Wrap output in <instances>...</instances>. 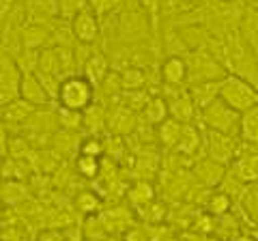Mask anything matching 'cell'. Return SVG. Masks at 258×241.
<instances>
[{"instance_id":"1","label":"cell","mask_w":258,"mask_h":241,"mask_svg":"<svg viewBox=\"0 0 258 241\" xmlns=\"http://www.w3.org/2000/svg\"><path fill=\"white\" fill-rule=\"evenodd\" d=\"M217 97L224 103H228L232 110L245 112L249 108L258 106V88L243 78L226 74L220 80V95H217Z\"/></svg>"},{"instance_id":"2","label":"cell","mask_w":258,"mask_h":241,"mask_svg":"<svg viewBox=\"0 0 258 241\" xmlns=\"http://www.w3.org/2000/svg\"><path fill=\"white\" fill-rule=\"evenodd\" d=\"M93 99H95V86L84 76H67L60 80L58 93H56L58 108L82 112L91 106Z\"/></svg>"},{"instance_id":"3","label":"cell","mask_w":258,"mask_h":241,"mask_svg":"<svg viewBox=\"0 0 258 241\" xmlns=\"http://www.w3.org/2000/svg\"><path fill=\"white\" fill-rule=\"evenodd\" d=\"M200 116H203V123L209 127V132H220V134H230V136L239 134L241 112L232 110L220 97L213 99L209 106L200 110Z\"/></svg>"},{"instance_id":"4","label":"cell","mask_w":258,"mask_h":241,"mask_svg":"<svg viewBox=\"0 0 258 241\" xmlns=\"http://www.w3.org/2000/svg\"><path fill=\"white\" fill-rule=\"evenodd\" d=\"M185 63H187V82L189 84L209 82V80H222L226 76V69L220 65V61L203 50L191 52Z\"/></svg>"},{"instance_id":"5","label":"cell","mask_w":258,"mask_h":241,"mask_svg":"<svg viewBox=\"0 0 258 241\" xmlns=\"http://www.w3.org/2000/svg\"><path fill=\"white\" fill-rule=\"evenodd\" d=\"M230 174L243 186L258 183V147L239 140L237 155L230 162Z\"/></svg>"},{"instance_id":"6","label":"cell","mask_w":258,"mask_h":241,"mask_svg":"<svg viewBox=\"0 0 258 241\" xmlns=\"http://www.w3.org/2000/svg\"><path fill=\"white\" fill-rule=\"evenodd\" d=\"M20 78L22 69L15 58L9 52L0 50V108L9 106L20 97Z\"/></svg>"},{"instance_id":"7","label":"cell","mask_w":258,"mask_h":241,"mask_svg":"<svg viewBox=\"0 0 258 241\" xmlns=\"http://www.w3.org/2000/svg\"><path fill=\"white\" fill-rule=\"evenodd\" d=\"M237 149H239L237 136L220 134V132H209V138H207V153H209V157H211L213 162L222 164V166H228L232 159H235Z\"/></svg>"},{"instance_id":"8","label":"cell","mask_w":258,"mask_h":241,"mask_svg":"<svg viewBox=\"0 0 258 241\" xmlns=\"http://www.w3.org/2000/svg\"><path fill=\"white\" fill-rule=\"evenodd\" d=\"M69 22H71V35H74L78 43L91 45L99 39V18L93 11H86V9L80 11Z\"/></svg>"},{"instance_id":"9","label":"cell","mask_w":258,"mask_h":241,"mask_svg":"<svg viewBox=\"0 0 258 241\" xmlns=\"http://www.w3.org/2000/svg\"><path fill=\"white\" fill-rule=\"evenodd\" d=\"M138 127V116L132 108H127L125 103H120L114 110L108 114V120H106V130L112 134V136H129L136 132Z\"/></svg>"},{"instance_id":"10","label":"cell","mask_w":258,"mask_h":241,"mask_svg":"<svg viewBox=\"0 0 258 241\" xmlns=\"http://www.w3.org/2000/svg\"><path fill=\"white\" fill-rule=\"evenodd\" d=\"M20 99H24L26 103L35 108H41L47 103V93L41 84V80L35 71H22V78H20Z\"/></svg>"},{"instance_id":"11","label":"cell","mask_w":258,"mask_h":241,"mask_svg":"<svg viewBox=\"0 0 258 241\" xmlns=\"http://www.w3.org/2000/svg\"><path fill=\"white\" fill-rule=\"evenodd\" d=\"M168 103V116H172L174 120L179 123H191L194 114H196V106L189 97L187 91H174V93H168V97H164Z\"/></svg>"},{"instance_id":"12","label":"cell","mask_w":258,"mask_h":241,"mask_svg":"<svg viewBox=\"0 0 258 241\" xmlns=\"http://www.w3.org/2000/svg\"><path fill=\"white\" fill-rule=\"evenodd\" d=\"M194 174H196V179L200 183H205L207 188H215L220 186L226 176V166L213 162L211 157H205L200 159V162L194 166Z\"/></svg>"},{"instance_id":"13","label":"cell","mask_w":258,"mask_h":241,"mask_svg":"<svg viewBox=\"0 0 258 241\" xmlns=\"http://www.w3.org/2000/svg\"><path fill=\"white\" fill-rule=\"evenodd\" d=\"M161 80L166 86H181L187 82V63L181 56H168L161 63Z\"/></svg>"},{"instance_id":"14","label":"cell","mask_w":258,"mask_h":241,"mask_svg":"<svg viewBox=\"0 0 258 241\" xmlns=\"http://www.w3.org/2000/svg\"><path fill=\"white\" fill-rule=\"evenodd\" d=\"M187 93H189V97L194 101V106H196V110H203L213 99H217V95H220V80H209V82L189 84Z\"/></svg>"},{"instance_id":"15","label":"cell","mask_w":258,"mask_h":241,"mask_svg":"<svg viewBox=\"0 0 258 241\" xmlns=\"http://www.w3.org/2000/svg\"><path fill=\"white\" fill-rule=\"evenodd\" d=\"M241 39L245 41L247 50L258 58V9H254V7H249L243 13V20H241Z\"/></svg>"},{"instance_id":"16","label":"cell","mask_w":258,"mask_h":241,"mask_svg":"<svg viewBox=\"0 0 258 241\" xmlns=\"http://www.w3.org/2000/svg\"><path fill=\"white\" fill-rule=\"evenodd\" d=\"M200 147H203V134H200L198 127H194L191 123H185L183 130H181V138L176 142V151L179 155H185V157H191L196 155Z\"/></svg>"},{"instance_id":"17","label":"cell","mask_w":258,"mask_h":241,"mask_svg":"<svg viewBox=\"0 0 258 241\" xmlns=\"http://www.w3.org/2000/svg\"><path fill=\"white\" fill-rule=\"evenodd\" d=\"M110 74V65H108V58L103 54H91L88 61L84 63V78L91 82L95 88L101 86V82L108 78Z\"/></svg>"},{"instance_id":"18","label":"cell","mask_w":258,"mask_h":241,"mask_svg":"<svg viewBox=\"0 0 258 241\" xmlns=\"http://www.w3.org/2000/svg\"><path fill=\"white\" fill-rule=\"evenodd\" d=\"M106 120L108 114L99 103H91L86 110H82V127L88 132V136H99L106 130Z\"/></svg>"},{"instance_id":"19","label":"cell","mask_w":258,"mask_h":241,"mask_svg":"<svg viewBox=\"0 0 258 241\" xmlns=\"http://www.w3.org/2000/svg\"><path fill=\"white\" fill-rule=\"evenodd\" d=\"M239 138L258 147V106L249 108L245 112H241V120H239Z\"/></svg>"},{"instance_id":"20","label":"cell","mask_w":258,"mask_h":241,"mask_svg":"<svg viewBox=\"0 0 258 241\" xmlns=\"http://www.w3.org/2000/svg\"><path fill=\"white\" fill-rule=\"evenodd\" d=\"M20 39H22L24 50H39V47H43L47 41H50V33H47V28L43 24L32 22L26 28H22Z\"/></svg>"},{"instance_id":"21","label":"cell","mask_w":258,"mask_h":241,"mask_svg":"<svg viewBox=\"0 0 258 241\" xmlns=\"http://www.w3.org/2000/svg\"><path fill=\"white\" fill-rule=\"evenodd\" d=\"M127 198H129V203H132L136 209H144L147 205H151L153 200H155V188H153L151 181L138 179L132 188H129Z\"/></svg>"},{"instance_id":"22","label":"cell","mask_w":258,"mask_h":241,"mask_svg":"<svg viewBox=\"0 0 258 241\" xmlns=\"http://www.w3.org/2000/svg\"><path fill=\"white\" fill-rule=\"evenodd\" d=\"M181 130H183V123L174 120L172 116L164 118L161 123L157 125V138L159 142L164 144V149H174L176 142L181 138Z\"/></svg>"},{"instance_id":"23","label":"cell","mask_w":258,"mask_h":241,"mask_svg":"<svg viewBox=\"0 0 258 241\" xmlns=\"http://www.w3.org/2000/svg\"><path fill=\"white\" fill-rule=\"evenodd\" d=\"M35 110H37L35 106H30V103L18 97L15 101H11L9 106L0 108V114H3V120H7V123H22V120H28V116Z\"/></svg>"},{"instance_id":"24","label":"cell","mask_w":258,"mask_h":241,"mask_svg":"<svg viewBox=\"0 0 258 241\" xmlns=\"http://www.w3.org/2000/svg\"><path fill=\"white\" fill-rule=\"evenodd\" d=\"M142 116H144V120H147L149 125L157 127L161 120L168 118V103H166V99L164 97H151L147 101V106L142 108Z\"/></svg>"},{"instance_id":"25","label":"cell","mask_w":258,"mask_h":241,"mask_svg":"<svg viewBox=\"0 0 258 241\" xmlns=\"http://www.w3.org/2000/svg\"><path fill=\"white\" fill-rule=\"evenodd\" d=\"M118 82L123 91H136V88H144L147 84V76L138 67H127L118 74Z\"/></svg>"},{"instance_id":"26","label":"cell","mask_w":258,"mask_h":241,"mask_svg":"<svg viewBox=\"0 0 258 241\" xmlns=\"http://www.w3.org/2000/svg\"><path fill=\"white\" fill-rule=\"evenodd\" d=\"M76 170L80 176L84 179H95L101 172V157H93V155H80L76 159Z\"/></svg>"},{"instance_id":"27","label":"cell","mask_w":258,"mask_h":241,"mask_svg":"<svg viewBox=\"0 0 258 241\" xmlns=\"http://www.w3.org/2000/svg\"><path fill=\"white\" fill-rule=\"evenodd\" d=\"M76 207H78L84 215H93V213H97V211L101 209V198L97 196L95 192L84 190V192H80V194H78V198H76Z\"/></svg>"},{"instance_id":"28","label":"cell","mask_w":258,"mask_h":241,"mask_svg":"<svg viewBox=\"0 0 258 241\" xmlns=\"http://www.w3.org/2000/svg\"><path fill=\"white\" fill-rule=\"evenodd\" d=\"M58 125L67 132H76L82 127V112L76 110H67V108H58Z\"/></svg>"},{"instance_id":"29","label":"cell","mask_w":258,"mask_h":241,"mask_svg":"<svg viewBox=\"0 0 258 241\" xmlns=\"http://www.w3.org/2000/svg\"><path fill=\"white\" fill-rule=\"evenodd\" d=\"M207 207L213 215H226L232 207V198L226 194V192H215V194H211V198H209Z\"/></svg>"},{"instance_id":"30","label":"cell","mask_w":258,"mask_h":241,"mask_svg":"<svg viewBox=\"0 0 258 241\" xmlns=\"http://www.w3.org/2000/svg\"><path fill=\"white\" fill-rule=\"evenodd\" d=\"M80 155H93V157H103V140L99 136H88L80 142Z\"/></svg>"},{"instance_id":"31","label":"cell","mask_w":258,"mask_h":241,"mask_svg":"<svg viewBox=\"0 0 258 241\" xmlns=\"http://www.w3.org/2000/svg\"><path fill=\"white\" fill-rule=\"evenodd\" d=\"M88 5L93 7V13L97 18H103L110 11H114L118 7V0H88Z\"/></svg>"},{"instance_id":"32","label":"cell","mask_w":258,"mask_h":241,"mask_svg":"<svg viewBox=\"0 0 258 241\" xmlns=\"http://www.w3.org/2000/svg\"><path fill=\"white\" fill-rule=\"evenodd\" d=\"M125 241H149V235L142 228H129L125 232Z\"/></svg>"},{"instance_id":"33","label":"cell","mask_w":258,"mask_h":241,"mask_svg":"<svg viewBox=\"0 0 258 241\" xmlns=\"http://www.w3.org/2000/svg\"><path fill=\"white\" fill-rule=\"evenodd\" d=\"M37 241H64L60 232H56V230H43L41 235L37 237Z\"/></svg>"},{"instance_id":"34","label":"cell","mask_w":258,"mask_h":241,"mask_svg":"<svg viewBox=\"0 0 258 241\" xmlns=\"http://www.w3.org/2000/svg\"><path fill=\"white\" fill-rule=\"evenodd\" d=\"M13 11V0H0V22Z\"/></svg>"},{"instance_id":"35","label":"cell","mask_w":258,"mask_h":241,"mask_svg":"<svg viewBox=\"0 0 258 241\" xmlns=\"http://www.w3.org/2000/svg\"><path fill=\"white\" fill-rule=\"evenodd\" d=\"M3 35H5V26H3V22H0V43H3Z\"/></svg>"},{"instance_id":"36","label":"cell","mask_w":258,"mask_h":241,"mask_svg":"<svg viewBox=\"0 0 258 241\" xmlns=\"http://www.w3.org/2000/svg\"><path fill=\"white\" fill-rule=\"evenodd\" d=\"M3 213H5V207H3V203H0V218H3Z\"/></svg>"},{"instance_id":"37","label":"cell","mask_w":258,"mask_h":241,"mask_svg":"<svg viewBox=\"0 0 258 241\" xmlns=\"http://www.w3.org/2000/svg\"><path fill=\"white\" fill-rule=\"evenodd\" d=\"M222 3H235V0H222Z\"/></svg>"},{"instance_id":"38","label":"cell","mask_w":258,"mask_h":241,"mask_svg":"<svg viewBox=\"0 0 258 241\" xmlns=\"http://www.w3.org/2000/svg\"><path fill=\"white\" fill-rule=\"evenodd\" d=\"M241 241H254V239H241Z\"/></svg>"},{"instance_id":"39","label":"cell","mask_w":258,"mask_h":241,"mask_svg":"<svg viewBox=\"0 0 258 241\" xmlns=\"http://www.w3.org/2000/svg\"><path fill=\"white\" fill-rule=\"evenodd\" d=\"M185 3H194V0H185Z\"/></svg>"}]
</instances>
